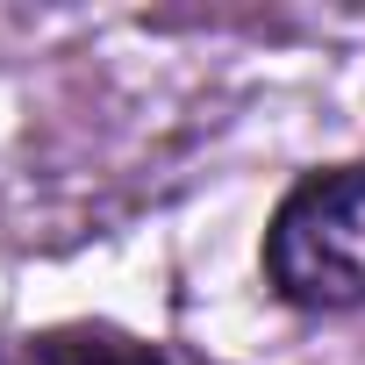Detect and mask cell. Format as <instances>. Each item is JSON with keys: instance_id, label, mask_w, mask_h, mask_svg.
<instances>
[{"instance_id": "1", "label": "cell", "mask_w": 365, "mask_h": 365, "mask_svg": "<svg viewBox=\"0 0 365 365\" xmlns=\"http://www.w3.org/2000/svg\"><path fill=\"white\" fill-rule=\"evenodd\" d=\"M258 287L301 322L365 315V150L301 165L258 230Z\"/></svg>"}, {"instance_id": "2", "label": "cell", "mask_w": 365, "mask_h": 365, "mask_svg": "<svg viewBox=\"0 0 365 365\" xmlns=\"http://www.w3.org/2000/svg\"><path fill=\"white\" fill-rule=\"evenodd\" d=\"M0 365H179V358L115 315H58L29 329H0Z\"/></svg>"}]
</instances>
